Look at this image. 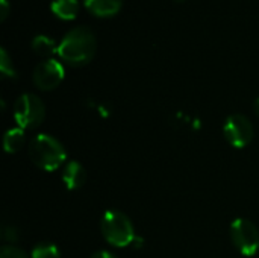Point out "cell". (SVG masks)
<instances>
[{"label":"cell","mask_w":259,"mask_h":258,"mask_svg":"<svg viewBox=\"0 0 259 258\" xmlns=\"http://www.w3.org/2000/svg\"><path fill=\"white\" fill-rule=\"evenodd\" d=\"M46 117L44 102L32 93L21 94L14 103V119L21 129L38 128Z\"/></svg>","instance_id":"obj_4"},{"label":"cell","mask_w":259,"mask_h":258,"mask_svg":"<svg viewBox=\"0 0 259 258\" xmlns=\"http://www.w3.org/2000/svg\"><path fill=\"white\" fill-rule=\"evenodd\" d=\"M0 71L5 78H9V79L17 78V71L14 68L12 59L9 58L6 49H0Z\"/></svg>","instance_id":"obj_14"},{"label":"cell","mask_w":259,"mask_h":258,"mask_svg":"<svg viewBox=\"0 0 259 258\" xmlns=\"http://www.w3.org/2000/svg\"><path fill=\"white\" fill-rule=\"evenodd\" d=\"M176 2H184V0H176Z\"/></svg>","instance_id":"obj_20"},{"label":"cell","mask_w":259,"mask_h":258,"mask_svg":"<svg viewBox=\"0 0 259 258\" xmlns=\"http://www.w3.org/2000/svg\"><path fill=\"white\" fill-rule=\"evenodd\" d=\"M100 231L103 239L115 248H127L131 245H141L143 240L137 237L131 219L117 210H109L100 220Z\"/></svg>","instance_id":"obj_3"},{"label":"cell","mask_w":259,"mask_h":258,"mask_svg":"<svg viewBox=\"0 0 259 258\" xmlns=\"http://www.w3.org/2000/svg\"><path fill=\"white\" fill-rule=\"evenodd\" d=\"M29 157L41 170L55 172L65 163L67 152L64 144L53 135L38 134L29 144Z\"/></svg>","instance_id":"obj_2"},{"label":"cell","mask_w":259,"mask_h":258,"mask_svg":"<svg viewBox=\"0 0 259 258\" xmlns=\"http://www.w3.org/2000/svg\"><path fill=\"white\" fill-rule=\"evenodd\" d=\"M97 50V41L91 29L77 26L68 30L58 46V56L61 61L80 67L88 64Z\"/></svg>","instance_id":"obj_1"},{"label":"cell","mask_w":259,"mask_h":258,"mask_svg":"<svg viewBox=\"0 0 259 258\" xmlns=\"http://www.w3.org/2000/svg\"><path fill=\"white\" fill-rule=\"evenodd\" d=\"M85 8L97 17H112L123 5V0H83Z\"/></svg>","instance_id":"obj_9"},{"label":"cell","mask_w":259,"mask_h":258,"mask_svg":"<svg viewBox=\"0 0 259 258\" xmlns=\"http://www.w3.org/2000/svg\"><path fill=\"white\" fill-rule=\"evenodd\" d=\"M64 76H65L64 65L58 59L50 58V59H44L35 67L32 79L36 88L42 91H49L56 88L64 81Z\"/></svg>","instance_id":"obj_7"},{"label":"cell","mask_w":259,"mask_h":258,"mask_svg":"<svg viewBox=\"0 0 259 258\" xmlns=\"http://www.w3.org/2000/svg\"><path fill=\"white\" fill-rule=\"evenodd\" d=\"M58 46L59 44H56L55 40L47 35H36L32 40V50L44 59H50L55 53L58 55Z\"/></svg>","instance_id":"obj_11"},{"label":"cell","mask_w":259,"mask_h":258,"mask_svg":"<svg viewBox=\"0 0 259 258\" xmlns=\"http://www.w3.org/2000/svg\"><path fill=\"white\" fill-rule=\"evenodd\" d=\"M90 258H117L114 254H111V252H108V251H97V252H94L93 255Z\"/></svg>","instance_id":"obj_18"},{"label":"cell","mask_w":259,"mask_h":258,"mask_svg":"<svg viewBox=\"0 0 259 258\" xmlns=\"http://www.w3.org/2000/svg\"><path fill=\"white\" fill-rule=\"evenodd\" d=\"M0 258H29L26 252L14 245H5L0 249Z\"/></svg>","instance_id":"obj_15"},{"label":"cell","mask_w":259,"mask_h":258,"mask_svg":"<svg viewBox=\"0 0 259 258\" xmlns=\"http://www.w3.org/2000/svg\"><path fill=\"white\" fill-rule=\"evenodd\" d=\"M52 12L61 20H74L79 12V2L77 0H53L52 2Z\"/></svg>","instance_id":"obj_10"},{"label":"cell","mask_w":259,"mask_h":258,"mask_svg":"<svg viewBox=\"0 0 259 258\" xmlns=\"http://www.w3.org/2000/svg\"><path fill=\"white\" fill-rule=\"evenodd\" d=\"M26 141V134L24 129L21 128H12L8 129L5 137H3V148L6 154H17L18 151H21V148L24 146Z\"/></svg>","instance_id":"obj_12"},{"label":"cell","mask_w":259,"mask_h":258,"mask_svg":"<svg viewBox=\"0 0 259 258\" xmlns=\"http://www.w3.org/2000/svg\"><path fill=\"white\" fill-rule=\"evenodd\" d=\"M253 109H255V113H256V116L259 117V97L255 100V103H253Z\"/></svg>","instance_id":"obj_19"},{"label":"cell","mask_w":259,"mask_h":258,"mask_svg":"<svg viewBox=\"0 0 259 258\" xmlns=\"http://www.w3.org/2000/svg\"><path fill=\"white\" fill-rule=\"evenodd\" d=\"M87 181V170L79 161H68L62 169V182L68 190H79Z\"/></svg>","instance_id":"obj_8"},{"label":"cell","mask_w":259,"mask_h":258,"mask_svg":"<svg viewBox=\"0 0 259 258\" xmlns=\"http://www.w3.org/2000/svg\"><path fill=\"white\" fill-rule=\"evenodd\" d=\"M229 236L237 251L244 257H253L259 251V230L249 219L238 217L231 224Z\"/></svg>","instance_id":"obj_5"},{"label":"cell","mask_w":259,"mask_h":258,"mask_svg":"<svg viewBox=\"0 0 259 258\" xmlns=\"http://www.w3.org/2000/svg\"><path fill=\"white\" fill-rule=\"evenodd\" d=\"M223 135L231 146L237 149H243L249 146L250 141L253 140L255 129L252 122L246 116L232 114L226 119L223 125Z\"/></svg>","instance_id":"obj_6"},{"label":"cell","mask_w":259,"mask_h":258,"mask_svg":"<svg viewBox=\"0 0 259 258\" xmlns=\"http://www.w3.org/2000/svg\"><path fill=\"white\" fill-rule=\"evenodd\" d=\"M8 12H9V3L8 0H0V20H6L8 17Z\"/></svg>","instance_id":"obj_17"},{"label":"cell","mask_w":259,"mask_h":258,"mask_svg":"<svg viewBox=\"0 0 259 258\" xmlns=\"http://www.w3.org/2000/svg\"><path fill=\"white\" fill-rule=\"evenodd\" d=\"M30 258H61V252L55 243L42 242V243H38L32 249Z\"/></svg>","instance_id":"obj_13"},{"label":"cell","mask_w":259,"mask_h":258,"mask_svg":"<svg viewBox=\"0 0 259 258\" xmlns=\"http://www.w3.org/2000/svg\"><path fill=\"white\" fill-rule=\"evenodd\" d=\"M2 239L8 243H15L18 240V231L15 227L12 225H8L2 230Z\"/></svg>","instance_id":"obj_16"}]
</instances>
